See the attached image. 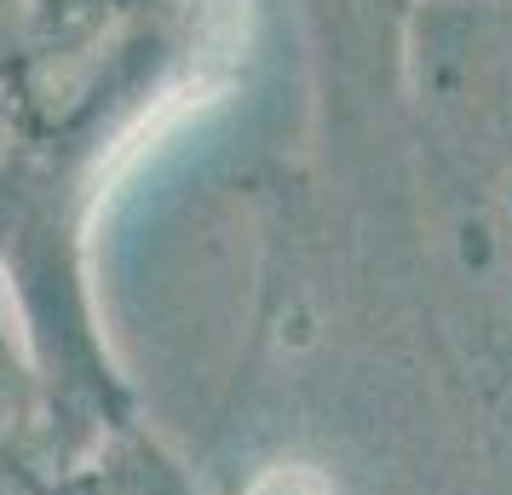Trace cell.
Wrapping results in <instances>:
<instances>
[{"instance_id": "1", "label": "cell", "mask_w": 512, "mask_h": 495, "mask_svg": "<svg viewBox=\"0 0 512 495\" xmlns=\"http://www.w3.org/2000/svg\"><path fill=\"white\" fill-rule=\"evenodd\" d=\"M185 0H0V116L29 144L87 133L156 81Z\"/></svg>"}, {"instance_id": "2", "label": "cell", "mask_w": 512, "mask_h": 495, "mask_svg": "<svg viewBox=\"0 0 512 495\" xmlns=\"http://www.w3.org/2000/svg\"><path fill=\"white\" fill-rule=\"evenodd\" d=\"M47 495H196V490L150 444H116V449H104L93 467H81L64 484H52Z\"/></svg>"}, {"instance_id": "3", "label": "cell", "mask_w": 512, "mask_h": 495, "mask_svg": "<svg viewBox=\"0 0 512 495\" xmlns=\"http://www.w3.org/2000/svg\"><path fill=\"white\" fill-rule=\"evenodd\" d=\"M248 495H334V484L317 467H305V461H282V467L259 472L248 484Z\"/></svg>"}, {"instance_id": "4", "label": "cell", "mask_w": 512, "mask_h": 495, "mask_svg": "<svg viewBox=\"0 0 512 495\" xmlns=\"http://www.w3.org/2000/svg\"><path fill=\"white\" fill-rule=\"evenodd\" d=\"M0 495H47V490H35V478H29V467L12 455V444H0Z\"/></svg>"}, {"instance_id": "5", "label": "cell", "mask_w": 512, "mask_h": 495, "mask_svg": "<svg viewBox=\"0 0 512 495\" xmlns=\"http://www.w3.org/2000/svg\"><path fill=\"white\" fill-rule=\"evenodd\" d=\"M489 380H495V403H501V426L512 432V346L501 357H495V369H489Z\"/></svg>"}, {"instance_id": "6", "label": "cell", "mask_w": 512, "mask_h": 495, "mask_svg": "<svg viewBox=\"0 0 512 495\" xmlns=\"http://www.w3.org/2000/svg\"><path fill=\"white\" fill-rule=\"evenodd\" d=\"M363 6H380V12H409V6H420V0H363Z\"/></svg>"}]
</instances>
